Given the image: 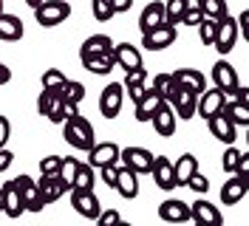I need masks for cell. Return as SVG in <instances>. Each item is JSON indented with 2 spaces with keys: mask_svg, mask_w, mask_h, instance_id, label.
Returning <instances> with one entry per match:
<instances>
[{
  "mask_svg": "<svg viewBox=\"0 0 249 226\" xmlns=\"http://www.w3.org/2000/svg\"><path fill=\"white\" fill-rule=\"evenodd\" d=\"M119 164L133 170L136 175H147L150 164H153V153L147 147H122L119 150Z\"/></svg>",
  "mask_w": 249,
  "mask_h": 226,
  "instance_id": "cell-4",
  "label": "cell"
},
{
  "mask_svg": "<svg viewBox=\"0 0 249 226\" xmlns=\"http://www.w3.org/2000/svg\"><path fill=\"white\" fill-rule=\"evenodd\" d=\"M161 102H164V99H161L153 88H147L139 102H133V105H136V113H133V116H136V122H150V116L156 113V107L161 105Z\"/></svg>",
  "mask_w": 249,
  "mask_h": 226,
  "instance_id": "cell-28",
  "label": "cell"
},
{
  "mask_svg": "<svg viewBox=\"0 0 249 226\" xmlns=\"http://www.w3.org/2000/svg\"><path fill=\"white\" fill-rule=\"evenodd\" d=\"M51 99H54V90H40V96H37V113H40V116H46L48 113Z\"/></svg>",
  "mask_w": 249,
  "mask_h": 226,
  "instance_id": "cell-46",
  "label": "cell"
},
{
  "mask_svg": "<svg viewBox=\"0 0 249 226\" xmlns=\"http://www.w3.org/2000/svg\"><path fill=\"white\" fill-rule=\"evenodd\" d=\"M161 23H164V3H159V0L147 3V6L142 9V15H139L142 34H144V31H153L156 26H161Z\"/></svg>",
  "mask_w": 249,
  "mask_h": 226,
  "instance_id": "cell-26",
  "label": "cell"
},
{
  "mask_svg": "<svg viewBox=\"0 0 249 226\" xmlns=\"http://www.w3.org/2000/svg\"><path fill=\"white\" fill-rule=\"evenodd\" d=\"M196 29H198V40H201L204 45H213V40H215V29H218V20H213V17H204Z\"/></svg>",
  "mask_w": 249,
  "mask_h": 226,
  "instance_id": "cell-38",
  "label": "cell"
},
{
  "mask_svg": "<svg viewBox=\"0 0 249 226\" xmlns=\"http://www.w3.org/2000/svg\"><path fill=\"white\" fill-rule=\"evenodd\" d=\"M196 99H198V93H193V90L176 85V88L170 90V96H167V105L173 107L176 116H181V119L187 122V119L196 116Z\"/></svg>",
  "mask_w": 249,
  "mask_h": 226,
  "instance_id": "cell-8",
  "label": "cell"
},
{
  "mask_svg": "<svg viewBox=\"0 0 249 226\" xmlns=\"http://www.w3.org/2000/svg\"><path fill=\"white\" fill-rule=\"evenodd\" d=\"M207 124H210V133L215 136L218 141H224V144H235V139H238V127H235L221 110H218L215 116H210Z\"/></svg>",
  "mask_w": 249,
  "mask_h": 226,
  "instance_id": "cell-19",
  "label": "cell"
},
{
  "mask_svg": "<svg viewBox=\"0 0 249 226\" xmlns=\"http://www.w3.org/2000/svg\"><path fill=\"white\" fill-rule=\"evenodd\" d=\"M159 218L167 224H184V221H190V204L178 201V198H167L159 204Z\"/></svg>",
  "mask_w": 249,
  "mask_h": 226,
  "instance_id": "cell-17",
  "label": "cell"
},
{
  "mask_svg": "<svg viewBox=\"0 0 249 226\" xmlns=\"http://www.w3.org/2000/svg\"><path fill=\"white\" fill-rule=\"evenodd\" d=\"M119 221H122V215H119L116 209H102L99 215H96V224L99 226H110V224H119Z\"/></svg>",
  "mask_w": 249,
  "mask_h": 226,
  "instance_id": "cell-45",
  "label": "cell"
},
{
  "mask_svg": "<svg viewBox=\"0 0 249 226\" xmlns=\"http://www.w3.org/2000/svg\"><path fill=\"white\" fill-rule=\"evenodd\" d=\"M3 212L9 218H20L26 207H23V198H20V190L15 187V181H6L3 184Z\"/></svg>",
  "mask_w": 249,
  "mask_h": 226,
  "instance_id": "cell-25",
  "label": "cell"
},
{
  "mask_svg": "<svg viewBox=\"0 0 249 226\" xmlns=\"http://www.w3.org/2000/svg\"><path fill=\"white\" fill-rule=\"evenodd\" d=\"M91 12L99 23L113 20V6H110V0H91Z\"/></svg>",
  "mask_w": 249,
  "mask_h": 226,
  "instance_id": "cell-39",
  "label": "cell"
},
{
  "mask_svg": "<svg viewBox=\"0 0 249 226\" xmlns=\"http://www.w3.org/2000/svg\"><path fill=\"white\" fill-rule=\"evenodd\" d=\"M190 221H196L198 226H221V209L215 204H210L207 198H198L190 204Z\"/></svg>",
  "mask_w": 249,
  "mask_h": 226,
  "instance_id": "cell-10",
  "label": "cell"
},
{
  "mask_svg": "<svg viewBox=\"0 0 249 226\" xmlns=\"http://www.w3.org/2000/svg\"><path fill=\"white\" fill-rule=\"evenodd\" d=\"M147 175H153L156 187L159 190H164V192H170L176 190V175H173V161L167 156H153V164H150V173Z\"/></svg>",
  "mask_w": 249,
  "mask_h": 226,
  "instance_id": "cell-12",
  "label": "cell"
},
{
  "mask_svg": "<svg viewBox=\"0 0 249 226\" xmlns=\"http://www.w3.org/2000/svg\"><path fill=\"white\" fill-rule=\"evenodd\" d=\"M201 20H204L201 9H198V6H190L184 15H181V26H198Z\"/></svg>",
  "mask_w": 249,
  "mask_h": 226,
  "instance_id": "cell-44",
  "label": "cell"
},
{
  "mask_svg": "<svg viewBox=\"0 0 249 226\" xmlns=\"http://www.w3.org/2000/svg\"><path fill=\"white\" fill-rule=\"evenodd\" d=\"M176 122H178V116L173 113V107L167 105V102H161V105L156 107V113L150 116V124H153V130L161 139H170L173 133H176Z\"/></svg>",
  "mask_w": 249,
  "mask_h": 226,
  "instance_id": "cell-14",
  "label": "cell"
},
{
  "mask_svg": "<svg viewBox=\"0 0 249 226\" xmlns=\"http://www.w3.org/2000/svg\"><path fill=\"white\" fill-rule=\"evenodd\" d=\"M12 161H15V153L6 150V147H0V173H6V170L12 167Z\"/></svg>",
  "mask_w": 249,
  "mask_h": 226,
  "instance_id": "cell-49",
  "label": "cell"
},
{
  "mask_svg": "<svg viewBox=\"0 0 249 226\" xmlns=\"http://www.w3.org/2000/svg\"><path fill=\"white\" fill-rule=\"evenodd\" d=\"M23 34H26V29H23L20 17L9 15V12L0 15V40L3 43H17V40H23Z\"/></svg>",
  "mask_w": 249,
  "mask_h": 226,
  "instance_id": "cell-22",
  "label": "cell"
},
{
  "mask_svg": "<svg viewBox=\"0 0 249 226\" xmlns=\"http://www.w3.org/2000/svg\"><path fill=\"white\" fill-rule=\"evenodd\" d=\"M93 184H96V170H93L88 161L82 164L79 161V167H77V175H74V190H93Z\"/></svg>",
  "mask_w": 249,
  "mask_h": 226,
  "instance_id": "cell-33",
  "label": "cell"
},
{
  "mask_svg": "<svg viewBox=\"0 0 249 226\" xmlns=\"http://www.w3.org/2000/svg\"><path fill=\"white\" fill-rule=\"evenodd\" d=\"M213 82H215L218 90H230L238 85V71H235V65H230L227 60H218L213 65Z\"/></svg>",
  "mask_w": 249,
  "mask_h": 226,
  "instance_id": "cell-23",
  "label": "cell"
},
{
  "mask_svg": "<svg viewBox=\"0 0 249 226\" xmlns=\"http://www.w3.org/2000/svg\"><path fill=\"white\" fill-rule=\"evenodd\" d=\"M196 6L201 9L204 17H213V20H221L224 15H230V9H227V0H198Z\"/></svg>",
  "mask_w": 249,
  "mask_h": 226,
  "instance_id": "cell-35",
  "label": "cell"
},
{
  "mask_svg": "<svg viewBox=\"0 0 249 226\" xmlns=\"http://www.w3.org/2000/svg\"><path fill=\"white\" fill-rule=\"evenodd\" d=\"M235 175L249 178V153H241V158H238V164H235Z\"/></svg>",
  "mask_w": 249,
  "mask_h": 226,
  "instance_id": "cell-48",
  "label": "cell"
},
{
  "mask_svg": "<svg viewBox=\"0 0 249 226\" xmlns=\"http://www.w3.org/2000/svg\"><path fill=\"white\" fill-rule=\"evenodd\" d=\"M221 107H224V93L218 88H204L196 99V116H201L207 122L210 116H215Z\"/></svg>",
  "mask_w": 249,
  "mask_h": 226,
  "instance_id": "cell-13",
  "label": "cell"
},
{
  "mask_svg": "<svg viewBox=\"0 0 249 226\" xmlns=\"http://www.w3.org/2000/svg\"><path fill=\"white\" fill-rule=\"evenodd\" d=\"M26 3H29L31 9H34V6H40V3H43V0H26Z\"/></svg>",
  "mask_w": 249,
  "mask_h": 226,
  "instance_id": "cell-52",
  "label": "cell"
},
{
  "mask_svg": "<svg viewBox=\"0 0 249 226\" xmlns=\"http://www.w3.org/2000/svg\"><path fill=\"white\" fill-rule=\"evenodd\" d=\"M15 187L20 190V198H23V207H26V212H43L46 209V201H43V195H40V187H37V181L31 178V175H17Z\"/></svg>",
  "mask_w": 249,
  "mask_h": 226,
  "instance_id": "cell-5",
  "label": "cell"
},
{
  "mask_svg": "<svg viewBox=\"0 0 249 226\" xmlns=\"http://www.w3.org/2000/svg\"><path fill=\"white\" fill-rule=\"evenodd\" d=\"M187 187L193 190V192H198V195H207V190H210V178L207 175H201L198 170L190 175V181H187Z\"/></svg>",
  "mask_w": 249,
  "mask_h": 226,
  "instance_id": "cell-42",
  "label": "cell"
},
{
  "mask_svg": "<svg viewBox=\"0 0 249 226\" xmlns=\"http://www.w3.org/2000/svg\"><path fill=\"white\" fill-rule=\"evenodd\" d=\"M110 51H113V48H110ZM110 51H105V54H93V57H82L79 62H82V68H85V71L105 76V74H110V71H113V65H116Z\"/></svg>",
  "mask_w": 249,
  "mask_h": 226,
  "instance_id": "cell-29",
  "label": "cell"
},
{
  "mask_svg": "<svg viewBox=\"0 0 249 226\" xmlns=\"http://www.w3.org/2000/svg\"><path fill=\"white\" fill-rule=\"evenodd\" d=\"M113 62H116V68H124V71H133V68H142L144 62H142V51L136 48L133 43H119L113 45Z\"/></svg>",
  "mask_w": 249,
  "mask_h": 226,
  "instance_id": "cell-15",
  "label": "cell"
},
{
  "mask_svg": "<svg viewBox=\"0 0 249 226\" xmlns=\"http://www.w3.org/2000/svg\"><path fill=\"white\" fill-rule=\"evenodd\" d=\"M173 43H176V26H167V23H161L153 31H144L142 34V45L147 51H164Z\"/></svg>",
  "mask_w": 249,
  "mask_h": 226,
  "instance_id": "cell-11",
  "label": "cell"
},
{
  "mask_svg": "<svg viewBox=\"0 0 249 226\" xmlns=\"http://www.w3.org/2000/svg\"><path fill=\"white\" fill-rule=\"evenodd\" d=\"M173 82L187 90H193V93H201L207 88V76L201 71H196V68H178V71H173Z\"/></svg>",
  "mask_w": 249,
  "mask_h": 226,
  "instance_id": "cell-21",
  "label": "cell"
},
{
  "mask_svg": "<svg viewBox=\"0 0 249 226\" xmlns=\"http://www.w3.org/2000/svg\"><path fill=\"white\" fill-rule=\"evenodd\" d=\"M57 93H60L65 102H77V105H79V102L85 99V85H82L79 79H65V82H62V88L57 90Z\"/></svg>",
  "mask_w": 249,
  "mask_h": 226,
  "instance_id": "cell-34",
  "label": "cell"
},
{
  "mask_svg": "<svg viewBox=\"0 0 249 226\" xmlns=\"http://www.w3.org/2000/svg\"><path fill=\"white\" fill-rule=\"evenodd\" d=\"M119 144L116 141H93V147L88 150V164L93 170L99 167H108V164H119Z\"/></svg>",
  "mask_w": 249,
  "mask_h": 226,
  "instance_id": "cell-9",
  "label": "cell"
},
{
  "mask_svg": "<svg viewBox=\"0 0 249 226\" xmlns=\"http://www.w3.org/2000/svg\"><path fill=\"white\" fill-rule=\"evenodd\" d=\"M62 139L74 147V150H82L88 153L93 147V141H96V133H93V124L82 113L77 116H68V119H62Z\"/></svg>",
  "mask_w": 249,
  "mask_h": 226,
  "instance_id": "cell-1",
  "label": "cell"
},
{
  "mask_svg": "<svg viewBox=\"0 0 249 226\" xmlns=\"http://www.w3.org/2000/svg\"><path fill=\"white\" fill-rule=\"evenodd\" d=\"M190 6H193L190 0H167V3H164V23L178 29V26H181V15H184Z\"/></svg>",
  "mask_w": 249,
  "mask_h": 226,
  "instance_id": "cell-32",
  "label": "cell"
},
{
  "mask_svg": "<svg viewBox=\"0 0 249 226\" xmlns=\"http://www.w3.org/2000/svg\"><path fill=\"white\" fill-rule=\"evenodd\" d=\"M0 212H3V184H0Z\"/></svg>",
  "mask_w": 249,
  "mask_h": 226,
  "instance_id": "cell-53",
  "label": "cell"
},
{
  "mask_svg": "<svg viewBox=\"0 0 249 226\" xmlns=\"http://www.w3.org/2000/svg\"><path fill=\"white\" fill-rule=\"evenodd\" d=\"M77 167H79V161L77 158H62L60 161V170H57V175H60L68 187L74 184V175H77Z\"/></svg>",
  "mask_w": 249,
  "mask_h": 226,
  "instance_id": "cell-40",
  "label": "cell"
},
{
  "mask_svg": "<svg viewBox=\"0 0 249 226\" xmlns=\"http://www.w3.org/2000/svg\"><path fill=\"white\" fill-rule=\"evenodd\" d=\"M113 48V40H110L108 34H91L85 43L79 45V60L82 57H93V54H105Z\"/></svg>",
  "mask_w": 249,
  "mask_h": 226,
  "instance_id": "cell-30",
  "label": "cell"
},
{
  "mask_svg": "<svg viewBox=\"0 0 249 226\" xmlns=\"http://www.w3.org/2000/svg\"><path fill=\"white\" fill-rule=\"evenodd\" d=\"M221 113L232 122L235 127H247L249 124V105L247 102H224Z\"/></svg>",
  "mask_w": 249,
  "mask_h": 226,
  "instance_id": "cell-31",
  "label": "cell"
},
{
  "mask_svg": "<svg viewBox=\"0 0 249 226\" xmlns=\"http://www.w3.org/2000/svg\"><path fill=\"white\" fill-rule=\"evenodd\" d=\"M60 161H62V156H46V158H40V175H57Z\"/></svg>",
  "mask_w": 249,
  "mask_h": 226,
  "instance_id": "cell-43",
  "label": "cell"
},
{
  "mask_svg": "<svg viewBox=\"0 0 249 226\" xmlns=\"http://www.w3.org/2000/svg\"><path fill=\"white\" fill-rule=\"evenodd\" d=\"M150 88H153L156 93L164 99V102H167L170 90L176 88V82H173V74H156V76H153V85H150Z\"/></svg>",
  "mask_w": 249,
  "mask_h": 226,
  "instance_id": "cell-37",
  "label": "cell"
},
{
  "mask_svg": "<svg viewBox=\"0 0 249 226\" xmlns=\"http://www.w3.org/2000/svg\"><path fill=\"white\" fill-rule=\"evenodd\" d=\"M9 136H12V122L6 119V116H0V147L9 144Z\"/></svg>",
  "mask_w": 249,
  "mask_h": 226,
  "instance_id": "cell-47",
  "label": "cell"
},
{
  "mask_svg": "<svg viewBox=\"0 0 249 226\" xmlns=\"http://www.w3.org/2000/svg\"><path fill=\"white\" fill-rule=\"evenodd\" d=\"M249 192V178L244 175H235L230 181H224V187H221V204H227V207H235L238 201H244V195Z\"/></svg>",
  "mask_w": 249,
  "mask_h": 226,
  "instance_id": "cell-16",
  "label": "cell"
},
{
  "mask_svg": "<svg viewBox=\"0 0 249 226\" xmlns=\"http://www.w3.org/2000/svg\"><path fill=\"white\" fill-rule=\"evenodd\" d=\"M12 82V68L6 62H0V85H9Z\"/></svg>",
  "mask_w": 249,
  "mask_h": 226,
  "instance_id": "cell-51",
  "label": "cell"
},
{
  "mask_svg": "<svg viewBox=\"0 0 249 226\" xmlns=\"http://www.w3.org/2000/svg\"><path fill=\"white\" fill-rule=\"evenodd\" d=\"M37 187H40V195H43V201H46V207L48 204H54V201H60V198L71 190L60 175H40Z\"/></svg>",
  "mask_w": 249,
  "mask_h": 226,
  "instance_id": "cell-18",
  "label": "cell"
},
{
  "mask_svg": "<svg viewBox=\"0 0 249 226\" xmlns=\"http://www.w3.org/2000/svg\"><path fill=\"white\" fill-rule=\"evenodd\" d=\"M238 37H241L238 20H235L232 15H224L221 20H218V29H215V40H213V45H215V51L221 54V57H227V54L235 48Z\"/></svg>",
  "mask_w": 249,
  "mask_h": 226,
  "instance_id": "cell-3",
  "label": "cell"
},
{
  "mask_svg": "<svg viewBox=\"0 0 249 226\" xmlns=\"http://www.w3.org/2000/svg\"><path fill=\"white\" fill-rule=\"evenodd\" d=\"M122 102H124L122 82H110V85H105L102 93H99V113H102L105 119H116V116L122 113Z\"/></svg>",
  "mask_w": 249,
  "mask_h": 226,
  "instance_id": "cell-7",
  "label": "cell"
},
{
  "mask_svg": "<svg viewBox=\"0 0 249 226\" xmlns=\"http://www.w3.org/2000/svg\"><path fill=\"white\" fill-rule=\"evenodd\" d=\"M71 17V3L68 0H43L40 6H34V20L43 29H54Z\"/></svg>",
  "mask_w": 249,
  "mask_h": 226,
  "instance_id": "cell-2",
  "label": "cell"
},
{
  "mask_svg": "<svg viewBox=\"0 0 249 226\" xmlns=\"http://www.w3.org/2000/svg\"><path fill=\"white\" fill-rule=\"evenodd\" d=\"M65 79H68V76L62 74L60 68H46V71H43V76H40L43 90H54V93L62 88V82H65Z\"/></svg>",
  "mask_w": 249,
  "mask_h": 226,
  "instance_id": "cell-36",
  "label": "cell"
},
{
  "mask_svg": "<svg viewBox=\"0 0 249 226\" xmlns=\"http://www.w3.org/2000/svg\"><path fill=\"white\" fill-rule=\"evenodd\" d=\"M110 6H113V15H124L133 9V0H110Z\"/></svg>",
  "mask_w": 249,
  "mask_h": 226,
  "instance_id": "cell-50",
  "label": "cell"
},
{
  "mask_svg": "<svg viewBox=\"0 0 249 226\" xmlns=\"http://www.w3.org/2000/svg\"><path fill=\"white\" fill-rule=\"evenodd\" d=\"M198 170V158L193 153H181L178 161H173V175H176V187H187L190 175Z\"/></svg>",
  "mask_w": 249,
  "mask_h": 226,
  "instance_id": "cell-27",
  "label": "cell"
},
{
  "mask_svg": "<svg viewBox=\"0 0 249 226\" xmlns=\"http://www.w3.org/2000/svg\"><path fill=\"white\" fill-rule=\"evenodd\" d=\"M238 158H241V150H238L235 144H227V150H224V156H221V167H224V173H235Z\"/></svg>",
  "mask_w": 249,
  "mask_h": 226,
  "instance_id": "cell-41",
  "label": "cell"
},
{
  "mask_svg": "<svg viewBox=\"0 0 249 226\" xmlns=\"http://www.w3.org/2000/svg\"><path fill=\"white\" fill-rule=\"evenodd\" d=\"M122 88L133 102H139L142 96H144V90H147V71H144V65L142 68H133V71H124Z\"/></svg>",
  "mask_w": 249,
  "mask_h": 226,
  "instance_id": "cell-20",
  "label": "cell"
},
{
  "mask_svg": "<svg viewBox=\"0 0 249 226\" xmlns=\"http://www.w3.org/2000/svg\"><path fill=\"white\" fill-rule=\"evenodd\" d=\"M3 12H6V9H3V0H0V15H3Z\"/></svg>",
  "mask_w": 249,
  "mask_h": 226,
  "instance_id": "cell-54",
  "label": "cell"
},
{
  "mask_svg": "<svg viewBox=\"0 0 249 226\" xmlns=\"http://www.w3.org/2000/svg\"><path fill=\"white\" fill-rule=\"evenodd\" d=\"M116 192L122 198H136L139 195V175L133 173V170H127V167H122L119 164V175H116V187H113Z\"/></svg>",
  "mask_w": 249,
  "mask_h": 226,
  "instance_id": "cell-24",
  "label": "cell"
},
{
  "mask_svg": "<svg viewBox=\"0 0 249 226\" xmlns=\"http://www.w3.org/2000/svg\"><path fill=\"white\" fill-rule=\"evenodd\" d=\"M68 195H71V207L77 215L82 218H88V221H96V215L102 212V204H99V198L93 190H68Z\"/></svg>",
  "mask_w": 249,
  "mask_h": 226,
  "instance_id": "cell-6",
  "label": "cell"
}]
</instances>
